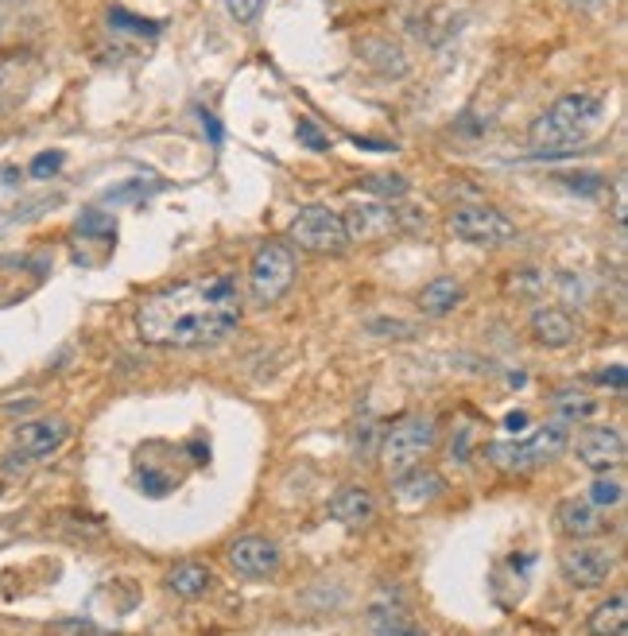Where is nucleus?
<instances>
[{
	"mask_svg": "<svg viewBox=\"0 0 628 636\" xmlns=\"http://www.w3.org/2000/svg\"><path fill=\"white\" fill-rule=\"evenodd\" d=\"M241 287L233 276H198L191 283H179L171 292H159L140 303L136 330L152 345H210L222 342L233 326L241 323Z\"/></svg>",
	"mask_w": 628,
	"mask_h": 636,
	"instance_id": "obj_1",
	"label": "nucleus"
},
{
	"mask_svg": "<svg viewBox=\"0 0 628 636\" xmlns=\"http://www.w3.org/2000/svg\"><path fill=\"white\" fill-rule=\"evenodd\" d=\"M605 117V101L593 94H566L532 124V140L539 144V152L532 159H559V155H574V148L563 144H582Z\"/></svg>",
	"mask_w": 628,
	"mask_h": 636,
	"instance_id": "obj_2",
	"label": "nucleus"
},
{
	"mask_svg": "<svg viewBox=\"0 0 628 636\" xmlns=\"http://www.w3.org/2000/svg\"><path fill=\"white\" fill-rule=\"evenodd\" d=\"M566 442H571L566 423L563 419H551V423L539 427L528 442H489L485 458L504 473H532L539 466H547L551 458H559L566 451Z\"/></svg>",
	"mask_w": 628,
	"mask_h": 636,
	"instance_id": "obj_3",
	"label": "nucleus"
},
{
	"mask_svg": "<svg viewBox=\"0 0 628 636\" xmlns=\"http://www.w3.org/2000/svg\"><path fill=\"white\" fill-rule=\"evenodd\" d=\"M434 446V419L431 415H404L396 427H388V435L381 442V458H384V473L400 477L412 466H419Z\"/></svg>",
	"mask_w": 628,
	"mask_h": 636,
	"instance_id": "obj_4",
	"label": "nucleus"
},
{
	"mask_svg": "<svg viewBox=\"0 0 628 636\" xmlns=\"http://www.w3.org/2000/svg\"><path fill=\"white\" fill-rule=\"evenodd\" d=\"M295 283V253L280 241L260 244L253 256V268H248V287H253V303L268 307V303H280L287 295V287Z\"/></svg>",
	"mask_w": 628,
	"mask_h": 636,
	"instance_id": "obj_5",
	"label": "nucleus"
},
{
	"mask_svg": "<svg viewBox=\"0 0 628 636\" xmlns=\"http://www.w3.org/2000/svg\"><path fill=\"white\" fill-rule=\"evenodd\" d=\"M291 241L306 253H342L349 244V234H345V222L338 210L306 206L295 214V222H291Z\"/></svg>",
	"mask_w": 628,
	"mask_h": 636,
	"instance_id": "obj_6",
	"label": "nucleus"
},
{
	"mask_svg": "<svg viewBox=\"0 0 628 636\" xmlns=\"http://www.w3.org/2000/svg\"><path fill=\"white\" fill-rule=\"evenodd\" d=\"M450 229H454L458 241H470V244H508L516 241V222L504 218L501 210L493 206H458L450 214Z\"/></svg>",
	"mask_w": 628,
	"mask_h": 636,
	"instance_id": "obj_7",
	"label": "nucleus"
},
{
	"mask_svg": "<svg viewBox=\"0 0 628 636\" xmlns=\"http://www.w3.org/2000/svg\"><path fill=\"white\" fill-rule=\"evenodd\" d=\"M559 567H563V578L571 586L597 590V586L609 582L613 571H617V555H613L609 547H602V543H574L571 552H563Z\"/></svg>",
	"mask_w": 628,
	"mask_h": 636,
	"instance_id": "obj_8",
	"label": "nucleus"
},
{
	"mask_svg": "<svg viewBox=\"0 0 628 636\" xmlns=\"http://www.w3.org/2000/svg\"><path fill=\"white\" fill-rule=\"evenodd\" d=\"M574 454L586 470L609 473V470L624 466V435L617 427H586L574 439Z\"/></svg>",
	"mask_w": 628,
	"mask_h": 636,
	"instance_id": "obj_9",
	"label": "nucleus"
},
{
	"mask_svg": "<svg viewBox=\"0 0 628 636\" xmlns=\"http://www.w3.org/2000/svg\"><path fill=\"white\" fill-rule=\"evenodd\" d=\"M70 439V423L66 419H32V423H20L12 442H16V454H24L27 462H39L55 454L58 446Z\"/></svg>",
	"mask_w": 628,
	"mask_h": 636,
	"instance_id": "obj_10",
	"label": "nucleus"
},
{
	"mask_svg": "<svg viewBox=\"0 0 628 636\" xmlns=\"http://www.w3.org/2000/svg\"><path fill=\"white\" fill-rule=\"evenodd\" d=\"M342 222L349 241H381L400 229V210L384 206V202H357V206H349Z\"/></svg>",
	"mask_w": 628,
	"mask_h": 636,
	"instance_id": "obj_11",
	"label": "nucleus"
},
{
	"mask_svg": "<svg viewBox=\"0 0 628 636\" xmlns=\"http://www.w3.org/2000/svg\"><path fill=\"white\" fill-rule=\"evenodd\" d=\"M229 562H233V571L244 578H264L280 567V547L264 536H241L229 547Z\"/></svg>",
	"mask_w": 628,
	"mask_h": 636,
	"instance_id": "obj_12",
	"label": "nucleus"
},
{
	"mask_svg": "<svg viewBox=\"0 0 628 636\" xmlns=\"http://www.w3.org/2000/svg\"><path fill=\"white\" fill-rule=\"evenodd\" d=\"M392 482H396L392 485V497H396L400 509H423V504H431L434 497H443V489H446L443 473L419 470V466H412L400 477H392Z\"/></svg>",
	"mask_w": 628,
	"mask_h": 636,
	"instance_id": "obj_13",
	"label": "nucleus"
},
{
	"mask_svg": "<svg viewBox=\"0 0 628 636\" xmlns=\"http://www.w3.org/2000/svg\"><path fill=\"white\" fill-rule=\"evenodd\" d=\"M532 334L547 350H563V345H571L578 338V323L559 307H539L532 314Z\"/></svg>",
	"mask_w": 628,
	"mask_h": 636,
	"instance_id": "obj_14",
	"label": "nucleus"
},
{
	"mask_svg": "<svg viewBox=\"0 0 628 636\" xmlns=\"http://www.w3.org/2000/svg\"><path fill=\"white\" fill-rule=\"evenodd\" d=\"M330 516L338 520V524H345V528H364L376 516V501L364 493L361 485H345V489H338V493L330 497Z\"/></svg>",
	"mask_w": 628,
	"mask_h": 636,
	"instance_id": "obj_15",
	"label": "nucleus"
},
{
	"mask_svg": "<svg viewBox=\"0 0 628 636\" xmlns=\"http://www.w3.org/2000/svg\"><path fill=\"white\" fill-rule=\"evenodd\" d=\"M357 55H361V59L369 63L373 70H381L384 78H404V75H407V55H404L400 43H392V39H381V35L361 39Z\"/></svg>",
	"mask_w": 628,
	"mask_h": 636,
	"instance_id": "obj_16",
	"label": "nucleus"
},
{
	"mask_svg": "<svg viewBox=\"0 0 628 636\" xmlns=\"http://www.w3.org/2000/svg\"><path fill=\"white\" fill-rule=\"evenodd\" d=\"M554 520H559V532L571 540H590L597 536V532L605 528V520L597 516V509L590 501H563L559 512H554Z\"/></svg>",
	"mask_w": 628,
	"mask_h": 636,
	"instance_id": "obj_17",
	"label": "nucleus"
},
{
	"mask_svg": "<svg viewBox=\"0 0 628 636\" xmlns=\"http://www.w3.org/2000/svg\"><path fill=\"white\" fill-rule=\"evenodd\" d=\"M462 299H465V292L454 276H438L419 292V311L431 318H443V314H454L462 307Z\"/></svg>",
	"mask_w": 628,
	"mask_h": 636,
	"instance_id": "obj_18",
	"label": "nucleus"
},
{
	"mask_svg": "<svg viewBox=\"0 0 628 636\" xmlns=\"http://www.w3.org/2000/svg\"><path fill=\"white\" fill-rule=\"evenodd\" d=\"M551 408H554V419H563V423L571 427V423H586V419L597 415V400L578 393V388H559V393L551 396Z\"/></svg>",
	"mask_w": 628,
	"mask_h": 636,
	"instance_id": "obj_19",
	"label": "nucleus"
},
{
	"mask_svg": "<svg viewBox=\"0 0 628 636\" xmlns=\"http://www.w3.org/2000/svg\"><path fill=\"white\" fill-rule=\"evenodd\" d=\"M167 586L179 598H202L214 586V574H210V567H202V562H179V567L167 574Z\"/></svg>",
	"mask_w": 628,
	"mask_h": 636,
	"instance_id": "obj_20",
	"label": "nucleus"
},
{
	"mask_svg": "<svg viewBox=\"0 0 628 636\" xmlns=\"http://www.w3.org/2000/svg\"><path fill=\"white\" fill-rule=\"evenodd\" d=\"M369 629L373 632H407V636H415L423 632L415 621H407V610L400 601H373V610H369Z\"/></svg>",
	"mask_w": 628,
	"mask_h": 636,
	"instance_id": "obj_21",
	"label": "nucleus"
},
{
	"mask_svg": "<svg viewBox=\"0 0 628 636\" xmlns=\"http://www.w3.org/2000/svg\"><path fill=\"white\" fill-rule=\"evenodd\" d=\"M590 629L597 636H624L628 632V598L617 594V598H609L605 605H597V613L590 617Z\"/></svg>",
	"mask_w": 628,
	"mask_h": 636,
	"instance_id": "obj_22",
	"label": "nucleus"
},
{
	"mask_svg": "<svg viewBox=\"0 0 628 636\" xmlns=\"http://www.w3.org/2000/svg\"><path fill=\"white\" fill-rule=\"evenodd\" d=\"M364 330L376 334V338H396V342L419 338V326L415 323H404V318H364Z\"/></svg>",
	"mask_w": 628,
	"mask_h": 636,
	"instance_id": "obj_23",
	"label": "nucleus"
},
{
	"mask_svg": "<svg viewBox=\"0 0 628 636\" xmlns=\"http://www.w3.org/2000/svg\"><path fill=\"white\" fill-rule=\"evenodd\" d=\"M624 501V482L621 477H609L602 473L597 482L590 485V504H602V509H613V504Z\"/></svg>",
	"mask_w": 628,
	"mask_h": 636,
	"instance_id": "obj_24",
	"label": "nucleus"
},
{
	"mask_svg": "<svg viewBox=\"0 0 628 636\" xmlns=\"http://www.w3.org/2000/svg\"><path fill=\"white\" fill-rule=\"evenodd\" d=\"M109 27H116V32H133V35H159V32H164V24L140 20V16H133V12H125V8L109 12Z\"/></svg>",
	"mask_w": 628,
	"mask_h": 636,
	"instance_id": "obj_25",
	"label": "nucleus"
},
{
	"mask_svg": "<svg viewBox=\"0 0 628 636\" xmlns=\"http://www.w3.org/2000/svg\"><path fill=\"white\" fill-rule=\"evenodd\" d=\"M364 191L400 198V194H407V179L404 175H364Z\"/></svg>",
	"mask_w": 628,
	"mask_h": 636,
	"instance_id": "obj_26",
	"label": "nucleus"
},
{
	"mask_svg": "<svg viewBox=\"0 0 628 636\" xmlns=\"http://www.w3.org/2000/svg\"><path fill=\"white\" fill-rule=\"evenodd\" d=\"M295 136H299V140H303L311 152H330V140H326V133H323V128H318L314 121H299Z\"/></svg>",
	"mask_w": 628,
	"mask_h": 636,
	"instance_id": "obj_27",
	"label": "nucleus"
},
{
	"mask_svg": "<svg viewBox=\"0 0 628 636\" xmlns=\"http://www.w3.org/2000/svg\"><path fill=\"white\" fill-rule=\"evenodd\" d=\"M225 8L237 16V24H256L264 12V0H225Z\"/></svg>",
	"mask_w": 628,
	"mask_h": 636,
	"instance_id": "obj_28",
	"label": "nucleus"
},
{
	"mask_svg": "<svg viewBox=\"0 0 628 636\" xmlns=\"http://www.w3.org/2000/svg\"><path fill=\"white\" fill-rule=\"evenodd\" d=\"M63 152H39L35 159H32V179H51L58 167H63Z\"/></svg>",
	"mask_w": 628,
	"mask_h": 636,
	"instance_id": "obj_29",
	"label": "nucleus"
},
{
	"mask_svg": "<svg viewBox=\"0 0 628 636\" xmlns=\"http://www.w3.org/2000/svg\"><path fill=\"white\" fill-rule=\"evenodd\" d=\"M566 186H574V191H586V194H597L602 191V175H593V171H582V175H559Z\"/></svg>",
	"mask_w": 628,
	"mask_h": 636,
	"instance_id": "obj_30",
	"label": "nucleus"
},
{
	"mask_svg": "<svg viewBox=\"0 0 628 636\" xmlns=\"http://www.w3.org/2000/svg\"><path fill=\"white\" fill-rule=\"evenodd\" d=\"M51 629H55V632H101L94 621H55Z\"/></svg>",
	"mask_w": 628,
	"mask_h": 636,
	"instance_id": "obj_31",
	"label": "nucleus"
},
{
	"mask_svg": "<svg viewBox=\"0 0 628 636\" xmlns=\"http://www.w3.org/2000/svg\"><path fill=\"white\" fill-rule=\"evenodd\" d=\"M82 234H94V229H113V222L105 218V214H85V218L78 222Z\"/></svg>",
	"mask_w": 628,
	"mask_h": 636,
	"instance_id": "obj_32",
	"label": "nucleus"
},
{
	"mask_svg": "<svg viewBox=\"0 0 628 636\" xmlns=\"http://www.w3.org/2000/svg\"><path fill=\"white\" fill-rule=\"evenodd\" d=\"M202 128H206V133H210L214 148H222V124H217V117H214V113H202Z\"/></svg>",
	"mask_w": 628,
	"mask_h": 636,
	"instance_id": "obj_33",
	"label": "nucleus"
},
{
	"mask_svg": "<svg viewBox=\"0 0 628 636\" xmlns=\"http://www.w3.org/2000/svg\"><path fill=\"white\" fill-rule=\"evenodd\" d=\"M602 384H613L617 388V393H624V365H613L609 373H602V377H597Z\"/></svg>",
	"mask_w": 628,
	"mask_h": 636,
	"instance_id": "obj_34",
	"label": "nucleus"
},
{
	"mask_svg": "<svg viewBox=\"0 0 628 636\" xmlns=\"http://www.w3.org/2000/svg\"><path fill=\"white\" fill-rule=\"evenodd\" d=\"M504 423H508V431H523V423H528V415H523V412H513V415L504 419Z\"/></svg>",
	"mask_w": 628,
	"mask_h": 636,
	"instance_id": "obj_35",
	"label": "nucleus"
},
{
	"mask_svg": "<svg viewBox=\"0 0 628 636\" xmlns=\"http://www.w3.org/2000/svg\"><path fill=\"white\" fill-rule=\"evenodd\" d=\"M0 27H5V20H0Z\"/></svg>",
	"mask_w": 628,
	"mask_h": 636,
	"instance_id": "obj_36",
	"label": "nucleus"
}]
</instances>
